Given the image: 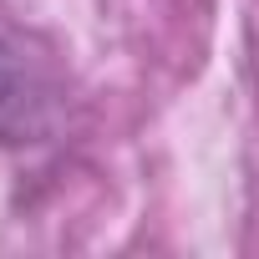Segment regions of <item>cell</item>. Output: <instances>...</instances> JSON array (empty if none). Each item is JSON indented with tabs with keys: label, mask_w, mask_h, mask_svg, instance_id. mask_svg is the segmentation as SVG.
<instances>
[{
	"label": "cell",
	"mask_w": 259,
	"mask_h": 259,
	"mask_svg": "<svg viewBox=\"0 0 259 259\" xmlns=\"http://www.w3.org/2000/svg\"><path fill=\"white\" fill-rule=\"evenodd\" d=\"M36 97H31V76L16 61V51L0 41V133L6 138H26L36 133Z\"/></svg>",
	"instance_id": "1"
}]
</instances>
